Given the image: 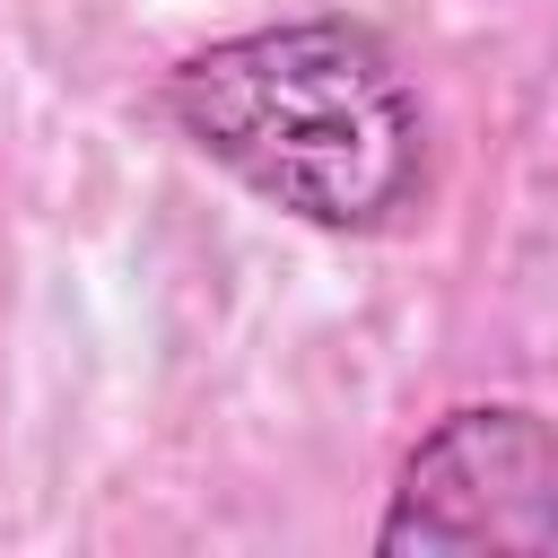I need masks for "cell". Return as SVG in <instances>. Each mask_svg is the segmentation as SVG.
Wrapping results in <instances>:
<instances>
[{
	"label": "cell",
	"mask_w": 558,
	"mask_h": 558,
	"mask_svg": "<svg viewBox=\"0 0 558 558\" xmlns=\"http://www.w3.org/2000/svg\"><path fill=\"white\" fill-rule=\"evenodd\" d=\"M166 113L244 192L331 235L401 218L427 174V113L384 35L357 17L227 35L174 70Z\"/></svg>",
	"instance_id": "1"
},
{
	"label": "cell",
	"mask_w": 558,
	"mask_h": 558,
	"mask_svg": "<svg viewBox=\"0 0 558 558\" xmlns=\"http://www.w3.org/2000/svg\"><path fill=\"white\" fill-rule=\"evenodd\" d=\"M392 558H471V549H558V436L514 401L453 410L401 462L392 514L375 532Z\"/></svg>",
	"instance_id": "2"
}]
</instances>
